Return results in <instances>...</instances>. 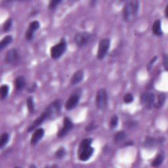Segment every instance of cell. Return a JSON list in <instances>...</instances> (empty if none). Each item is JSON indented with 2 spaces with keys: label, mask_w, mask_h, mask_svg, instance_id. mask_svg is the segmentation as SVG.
Returning a JSON list of instances; mask_svg holds the SVG:
<instances>
[{
  "label": "cell",
  "mask_w": 168,
  "mask_h": 168,
  "mask_svg": "<svg viewBox=\"0 0 168 168\" xmlns=\"http://www.w3.org/2000/svg\"><path fill=\"white\" fill-rule=\"evenodd\" d=\"M94 127H95L94 125L91 123V124H90V125L87 126V127H86V130H87V131H91L92 129H93Z\"/></svg>",
  "instance_id": "obj_31"
},
{
  "label": "cell",
  "mask_w": 168,
  "mask_h": 168,
  "mask_svg": "<svg viewBox=\"0 0 168 168\" xmlns=\"http://www.w3.org/2000/svg\"><path fill=\"white\" fill-rule=\"evenodd\" d=\"M165 101V95L164 94H161L158 97V101L155 105V107L156 108H160L162 107Z\"/></svg>",
  "instance_id": "obj_22"
},
{
  "label": "cell",
  "mask_w": 168,
  "mask_h": 168,
  "mask_svg": "<svg viewBox=\"0 0 168 168\" xmlns=\"http://www.w3.org/2000/svg\"><path fill=\"white\" fill-rule=\"evenodd\" d=\"M12 26V19H8L5 23H4L3 25V30L5 32H9L11 30Z\"/></svg>",
  "instance_id": "obj_25"
},
{
  "label": "cell",
  "mask_w": 168,
  "mask_h": 168,
  "mask_svg": "<svg viewBox=\"0 0 168 168\" xmlns=\"http://www.w3.org/2000/svg\"><path fill=\"white\" fill-rule=\"evenodd\" d=\"M155 143V141L154 139L152 138H147L145 141V145L147 147H152Z\"/></svg>",
  "instance_id": "obj_28"
},
{
  "label": "cell",
  "mask_w": 168,
  "mask_h": 168,
  "mask_svg": "<svg viewBox=\"0 0 168 168\" xmlns=\"http://www.w3.org/2000/svg\"><path fill=\"white\" fill-rule=\"evenodd\" d=\"M79 98H80V93H79L78 91L75 92L74 94H72L66 102V109L70 110L76 107L79 102Z\"/></svg>",
  "instance_id": "obj_7"
},
{
  "label": "cell",
  "mask_w": 168,
  "mask_h": 168,
  "mask_svg": "<svg viewBox=\"0 0 168 168\" xmlns=\"http://www.w3.org/2000/svg\"><path fill=\"white\" fill-rule=\"evenodd\" d=\"M110 47V40L107 38L103 39L99 44L98 51H97V58L99 60L104 59L108 53Z\"/></svg>",
  "instance_id": "obj_4"
},
{
  "label": "cell",
  "mask_w": 168,
  "mask_h": 168,
  "mask_svg": "<svg viewBox=\"0 0 168 168\" xmlns=\"http://www.w3.org/2000/svg\"><path fill=\"white\" fill-rule=\"evenodd\" d=\"M9 140V135L7 133H3L1 137V140H0V147L1 149L5 147V146L7 144L8 141Z\"/></svg>",
  "instance_id": "obj_18"
},
{
  "label": "cell",
  "mask_w": 168,
  "mask_h": 168,
  "mask_svg": "<svg viewBox=\"0 0 168 168\" xmlns=\"http://www.w3.org/2000/svg\"><path fill=\"white\" fill-rule=\"evenodd\" d=\"M126 137V135L123 131H119L114 135V140L115 143H120L123 141Z\"/></svg>",
  "instance_id": "obj_17"
},
{
  "label": "cell",
  "mask_w": 168,
  "mask_h": 168,
  "mask_svg": "<svg viewBox=\"0 0 168 168\" xmlns=\"http://www.w3.org/2000/svg\"><path fill=\"white\" fill-rule=\"evenodd\" d=\"M27 105H28V109H29L30 110V112L33 113L35 110V106H34V101H33V99L32 98V97H30V98L28 99Z\"/></svg>",
  "instance_id": "obj_23"
},
{
  "label": "cell",
  "mask_w": 168,
  "mask_h": 168,
  "mask_svg": "<svg viewBox=\"0 0 168 168\" xmlns=\"http://www.w3.org/2000/svg\"><path fill=\"white\" fill-rule=\"evenodd\" d=\"M91 39V35L89 33L83 32L78 33L74 37L75 43L79 47H83L89 43Z\"/></svg>",
  "instance_id": "obj_5"
},
{
  "label": "cell",
  "mask_w": 168,
  "mask_h": 168,
  "mask_svg": "<svg viewBox=\"0 0 168 168\" xmlns=\"http://www.w3.org/2000/svg\"><path fill=\"white\" fill-rule=\"evenodd\" d=\"M44 135V129L42 128H39V129H36L35 132L33 134V135L31 138L30 143L31 145H36L37 143L39 142L41 139L43 138Z\"/></svg>",
  "instance_id": "obj_12"
},
{
  "label": "cell",
  "mask_w": 168,
  "mask_h": 168,
  "mask_svg": "<svg viewBox=\"0 0 168 168\" xmlns=\"http://www.w3.org/2000/svg\"><path fill=\"white\" fill-rule=\"evenodd\" d=\"M156 60V57H154V58L153 59V60H152L151 62L149 64V65H148V68H149V69H150V68L152 67V65H153V63L155 62V61Z\"/></svg>",
  "instance_id": "obj_32"
},
{
  "label": "cell",
  "mask_w": 168,
  "mask_h": 168,
  "mask_svg": "<svg viewBox=\"0 0 168 168\" xmlns=\"http://www.w3.org/2000/svg\"><path fill=\"white\" fill-rule=\"evenodd\" d=\"M152 31L156 36H162V28H161V22L160 20H156L154 22L153 26H152Z\"/></svg>",
  "instance_id": "obj_15"
},
{
  "label": "cell",
  "mask_w": 168,
  "mask_h": 168,
  "mask_svg": "<svg viewBox=\"0 0 168 168\" xmlns=\"http://www.w3.org/2000/svg\"><path fill=\"white\" fill-rule=\"evenodd\" d=\"M25 78H24L23 76H19L17 77L16 79H15V86L17 90L21 91L22 89H23L24 86H25Z\"/></svg>",
  "instance_id": "obj_14"
},
{
  "label": "cell",
  "mask_w": 168,
  "mask_h": 168,
  "mask_svg": "<svg viewBox=\"0 0 168 168\" xmlns=\"http://www.w3.org/2000/svg\"><path fill=\"white\" fill-rule=\"evenodd\" d=\"M92 141H93L92 139L91 138H87V139H83V140L81 141L80 145H79V150L83 149H84V148H86L89 147V146H91V145L92 143Z\"/></svg>",
  "instance_id": "obj_19"
},
{
  "label": "cell",
  "mask_w": 168,
  "mask_h": 168,
  "mask_svg": "<svg viewBox=\"0 0 168 168\" xmlns=\"http://www.w3.org/2000/svg\"><path fill=\"white\" fill-rule=\"evenodd\" d=\"M83 78V70H79L73 74L71 78V83L72 85H76L77 83L80 82Z\"/></svg>",
  "instance_id": "obj_13"
},
{
  "label": "cell",
  "mask_w": 168,
  "mask_h": 168,
  "mask_svg": "<svg viewBox=\"0 0 168 168\" xmlns=\"http://www.w3.org/2000/svg\"><path fill=\"white\" fill-rule=\"evenodd\" d=\"M163 66H164L165 70H167L168 61H167V56L166 55H163Z\"/></svg>",
  "instance_id": "obj_30"
},
{
  "label": "cell",
  "mask_w": 168,
  "mask_h": 168,
  "mask_svg": "<svg viewBox=\"0 0 168 168\" xmlns=\"http://www.w3.org/2000/svg\"><path fill=\"white\" fill-rule=\"evenodd\" d=\"M118 118L117 116H114L112 117L111 120L110 121V127L112 129L116 127V126L118 125Z\"/></svg>",
  "instance_id": "obj_24"
},
{
  "label": "cell",
  "mask_w": 168,
  "mask_h": 168,
  "mask_svg": "<svg viewBox=\"0 0 168 168\" xmlns=\"http://www.w3.org/2000/svg\"><path fill=\"white\" fill-rule=\"evenodd\" d=\"M39 27V23L37 21L31 23L26 33V39L28 40H31L34 37L35 31L38 29Z\"/></svg>",
  "instance_id": "obj_11"
},
{
  "label": "cell",
  "mask_w": 168,
  "mask_h": 168,
  "mask_svg": "<svg viewBox=\"0 0 168 168\" xmlns=\"http://www.w3.org/2000/svg\"><path fill=\"white\" fill-rule=\"evenodd\" d=\"M167 11H168V6L166 7V8H165V17H167Z\"/></svg>",
  "instance_id": "obj_33"
},
{
  "label": "cell",
  "mask_w": 168,
  "mask_h": 168,
  "mask_svg": "<svg viewBox=\"0 0 168 168\" xmlns=\"http://www.w3.org/2000/svg\"><path fill=\"white\" fill-rule=\"evenodd\" d=\"M6 62L9 64H16L19 62L20 59V55L18 51L15 49H11L9 50L7 53L5 57Z\"/></svg>",
  "instance_id": "obj_8"
},
{
  "label": "cell",
  "mask_w": 168,
  "mask_h": 168,
  "mask_svg": "<svg viewBox=\"0 0 168 168\" xmlns=\"http://www.w3.org/2000/svg\"><path fill=\"white\" fill-rule=\"evenodd\" d=\"M154 99H155V97L152 93H144L141 95L140 97L141 104H143L148 108H150L153 105Z\"/></svg>",
  "instance_id": "obj_6"
},
{
  "label": "cell",
  "mask_w": 168,
  "mask_h": 168,
  "mask_svg": "<svg viewBox=\"0 0 168 168\" xmlns=\"http://www.w3.org/2000/svg\"><path fill=\"white\" fill-rule=\"evenodd\" d=\"M163 161V156H162V154H160L156 158L154 159V160L152 162V165L153 167H158L159 165H161V163H162Z\"/></svg>",
  "instance_id": "obj_21"
},
{
  "label": "cell",
  "mask_w": 168,
  "mask_h": 168,
  "mask_svg": "<svg viewBox=\"0 0 168 168\" xmlns=\"http://www.w3.org/2000/svg\"><path fill=\"white\" fill-rule=\"evenodd\" d=\"M94 149L91 147V146H89V147L84 148L83 149L79 150L78 152H79V160L81 161H87L89 160L90 158V157L92 156L93 153Z\"/></svg>",
  "instance_id": "obj_9"
},
{
  "label": "cell",
  "mask_w": 168,
  "mask_h": 168,
  "mask_svg": "<svg viewBox=\"0 0 168 168\" xmlns=\"http://www.w3.org/2000/svg\"><path fill=\"white\" fill-rule=\"evenodd\" d=\"M139 7L138 1H129L126 2L123 8V17L125 21L131 19L132 17H135L137 14Z\"/></svg>",
  "instance_id": "obj_1"
},
{
  "label": "cell",
  "mask_w": 168,
  "mask_h": 168,
  "mask_svg": "<svg viewBox=\"0 0 168 168\" xmlns=\"http://www.w3.org/2000/svg\"><path fill=\"white\" fill-rule=\"evenodd\" d=\"M73 127V123L68 118H65L64 120L63 127L59 131L58 133V136L59 137L65 136V135L69 132Z\"/></svg>",
  "instance_id": "obj_10"
},
{
  "label": "cell",
  "mask_w": 168,
  "mask_h": 168,
  "mask_svg": "<svg viewBox=\"0 0 168 168\" xmlns=\"http://www.w3.org/2000/svg\"><path fill=\"white\" fill-rule=\"evenodd\" d=\"M61 2V1H50L49 3V9H54L56 7L59 5V3H60Z\"/></svg>",
  "instance_id": "obj_29"
},
{
  "label": "cell",
  "mask_w": 168,
  "mask_h": 168,
  "mask_svg": "<svg viewBox=\"0 0 168 168\" xmlns=\"http://www.w3.org/2000/svg\"><path fill=\"white\" fill-rule=\"evenodd\" d=\"M13 40V37L11 36H7L1 41L0 43V49L2 50L3 48L7 47L9 44L11 43Z\"/></svg>",
  "instance_id": "obj_16"
},
{
  "label": "cell",
  "mask_w": 168,
  "mask_h": 168,
  "mask_svg": "<svg viewBox=\"0 0 168 168\" xmlns=\"http://www.w3.org/2000/svg\"><path fill=\"white\" fill-rule=\"evenodd\" d=\"M133 96L131 93H127L123 97V101L125 103H131L133 101Z\"/></svg>",
  "instance_id": "obj_26"
},
{
  "label": "cell",
  "mask_w": 168,
  "mask_h": 168,
  "mask_svg": "<svg viewBox=\"0 0 168 168\" xmlns=\"http://www.w3.org/2000/svg\"><path fill=\"white\" fill-rule=\"evenodd\" d=\"M9 88L8 85H3L0 88V92H1V98L2 99H5L8 95L9 93Z\"/></svg>",
  "instance_id": "obj_20"
},
{
  "label": "cell",
  "mask_w": 168,
  "mask_h": 168,
  "mask_svg": "<svg viewBox=\"0 0 168 168\" xmlns=\"http://www.w3.org/2000/svg\"><path fill=\"white\" fill-rule=\"evenodd\" d=\"M66 50V43L63 40L59 44L54 45L51 49V56L52 59H58L63 55Z\"/></svg>",
  "instance_id": "obj_2"
},
{
  "label": "cell",
  "mask_w": 168,
  "mask_h": 168,
  "mask_svg": "<svg viewBox=\"0 0 168 168\" xmlns=\"http://www.w3.org/2000/svg\"><path fill=\"white\" fill-rule=\"evenodd\" d=\"M108 104V95L106 90L101 89L97 92L96 97V105L99 109L103 110Z\"/></svg>",
  "instance_id": "obj_3"
},
{
  "label": "cell",
  "mask_w": 168,
  "mask_h": 168,
  "mask_svg": "<svg viewBox=\"0 0 168 168\" xmlns=\"http://www.w3.org/2000/svg\"><path fill=\"white\" fill-rule=\"evenodd\" d=\"M65 154H66L65 150L64 149H60L59 150H58V151H57L56 154H55V156H56L57 158H61L65 156Z\"/></svg>",
  "instance_id": "obj_27"
}]
</instances>
